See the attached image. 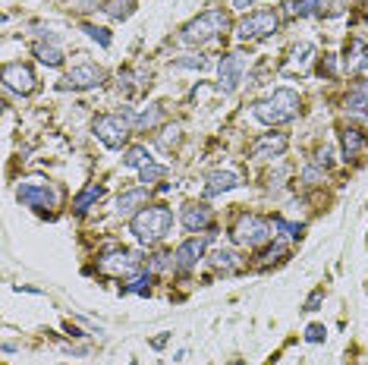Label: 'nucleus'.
Masks as SVG:
<instances>
[{
  "mask_svg": "<svg viewBox=\"0 0 368 365\" xmlns=\"http://www.w3.org/2000/svg\"><path fill=\"white\" fill-rule=\"evenodd\" d=\"M173 227V211L167 205H148L129 220V230L142 246H158Z\"/></svg>",
  "mask_w": 368,
  "mask_h": 365,
  "instance_id": "f257e3e1",
  "label": "nucleus"
},
{
  "mask_svg": "<svg viewBox=\"0 0 368 365\" xmlns=\"http://www.w3.org/2000/svg\"><path fill=\"white\" fill-rule=\"evenodd\" d=\"M255 120L264 123V126H280V123H289L296 114H299V95L293 88H277L271 91L264 101L255 104Z\"/></svg>",
  "mask_w": 368,
  "mask_h": 365,
  "instance_id": "f03ea898",
  "label": "nucleus"
},
{
  "mask_svg": "<svg viewBox=\"0 0 368 365\" xmlns=\"http://www.w3.org/2000/svg\"><path fill=\"white\" fill-rule=\"evenodd\" d=\"M230 29V16L227 10H205L202 16H196L192 22L183 25V35H179V41L183 44H208L214 41L221 32Z\"/></svg>",
  "mask_w": 368,
  "mask_h": 365,
  "instance_id": "7ed1b4c3",
  "label": "nucleus"
},
{
  "mask_svg": "<svg viewBox=\"0 0 368 365\" xmlns=\"http://www.w3.org/2000/svg\"><path fill=\"white\" fill-rule=\"evenodd\" d=\"M132 126H135V117L129 114V110H120V114H101L98 120H95L92 133L104 148H123Z\"/></svg>",
  "mask_w": 368,
  "mask_h": 365,
  "instance_id": "20e7f679",
  "label": "nucleus"
},
{
  "mask_svg": "<svg viewBox=\"0 0 368 365\" xmlns=\"http://www.w3.org/2000/svg\"><path fill=\"white\" fill-rule=\"evenodd\" d=\"M274 233V224L264 220L261 214H240V220L233 224V243L245 246V249H255V246H264Z\"/></svg>",
  "mask_w": 368,
  "mask_h": 365,
  "instance_id": "39448f33",
  "label": "nucleus"
},
{
  "mask_svg": "<svg viewBox=\"0 0 368 365\" xmlns=\"http://www.w3.org/2000/svg\"><path fill=\"white\" fill-rule=\"evenodd\" d=\"M16 199L22 201L25 208L38 211V214H48L50 208L57 205V192H54V186H50L48 180H38V177H29V180L19 182Z\"/></svg>",
  "mask_w": 368,
  "mask_h": 365,
  "instance_id": "423d86ee",
  "label": "nucleus"
},
{
  "mask_svg": "<svg viewBox=\"0 0 368 365\" xmlns=\"http://www.w3.org/2000/svg\"><path fill=\"white\" fill-rule=\"evenodd\" d=\"M274 32H277V13L274 10L249 13L245 19L236 22V38H240V41H261V38L274 35Z\"/></svg>",
  "mask_w": 368,
  "mask_h": 365,
  "instance_id": "0eeeda50",
  "label": "nucleus"
},
{
  "mask_svg": "<svg viewBox=\"0 0 368 365\" xmlns=\"http://www.w3.org/2000/svg\"><path fill=\"white\" fill-rule=\"evenodd\" d=\"M142 258L135 252L123 249V246H111L104 255H98V271L101 274H111V277H132L139 271Z\"/></svg>",
  "mask_w": 368,
  "mask_h": 365,
  "instance_id": "6e6552de",
  "label": "nucleus"
},
{
  "mask_svg": "<svg viewBox=\"0 0 368 365\" xmlns=\"http://www.w3.org/2000/svg\"><path fill=\"white\" fill-rule=\"evenodd\" d=\"M245 63H249V57H245L243 51H230V54L221 57V63H217V76H221V91L233 95V91L240 88V82H243V76H245Z\"/></svg>",
  "mask_w": 368,
  "mask_h": 365,
  "instance_id": "1a4fd4ad",
  "label": "nucleus"
},
{
  "mask_svg": "<svg viewBox=\"0 0 368 365\" xmlns=\"http://www.w3.org/2000/svg\"><path fill=\"white\" fill-rule=\"evenodd\" d=\"M104 82V69L95 67V63H79V67H73L67 76L60 79V88L63 91H86V88H95Z\"/></svg>",
  "mask_w": 368,
  "mask_h": 365,
  "instance_id": "9d476101",
  "label": "nucleus"
},
{
  "mask_svg": "<svg viewBox=\"0 0 368 365\" xmlns=\"http://www.w3.org/2000/svg\"><path fill=\"white\" fill-rule=\"evenodd\" d=\"M4 86L10 91H16V95H32V91L38 88V79H35V73H32V67H25V63H6Z\"/></svg>",
  "mask_w": 368,
  "mask_h": 365,
  "instance_id": "9b49d317",
  "label": "nucleus"
},
{
  "mask_svg": "<svg viewBox=\"0 0 368 365\" xmlns=\"http://www.w3.org/2000/svg\"><path fill=\"white\" fill-rule=\"evenodd\" d=\"M211 220H214V214H211V208L205 205V201H186L183 211H179V224H183L189 233L208 230Z\"/></svg>",
  "mask_w": 368,
  "mask_h": 365,
  "instance_id": "f8f14e48",
  "label": "nucleus"
},
{
  "mask_svg": "<svg viewBox=\"0 0 368 365\" xmlns=\"http://www.w3.org/2000/svg\"><path fill=\"white\" fill-rule=\"evenodd\" d=\"M205 255V239H198V237H192V239H186V243H179L177 246V252H173V268L177 271H192L198 265V258Z\"/></svg>",
  "mask_w": 368,
  "mask_h": 365,
  "instance_id": "ddd939ff",
  "label": "nucleus"
},
{
  "mask_svg": "<svg viewBox=\"0 0 368 365\" xmlns=\"http://www.w3.org/2000/svg\"><path fill=\"white\" fill-rule=\"evenodd\" d=\"M312 60H315V44H308V41L296 44V48L289 51V60H287V67H283V76H306L308 67H312Z\"/></svg>",
  "mask_w": 368,
  "mask_h": 365,
  "instance_id": "4468645a",
  "label": "nucleus"
},
{
  "mask_svg": "<svg viewBox=\"0 0 368 365\" xmlns=\"http://www.w3.org/2000/svg\"><path fill=\"white\" fill-rule=\"evenodd\" d=\"M287 145H289V139L283 133H264L252 145V158H280L287 152Z\"/></svg>",
  "mask_w": 368,
  "mask_h": 365,
  "instance_id": "2eb2a0df",
  "label": "nucleus"
},
{
  "mask_svg": "<svg viewBox=\"0 0 368 365\" xmlns=\"http://www.w3.org/2000/svg\"><path fill=\"white\" fill-rule=\"evenodd\" d=\"M145 201H148V186L126 189V192H120V199H117V214H120V218H129V220H132L135 214L145 208Z\"/></svg>",
  "mask_w": 368,
  "mask_h": 365,
  "instance_id": "dca6fc26",
  "label": "nucleus"
},
{
  "mask_svg": "<svg viewBox=\"0 0 368 365\" xmlns=\"http://www.w3.org/2000/svg\"><path fill=\"white\" fill-rule=\"evenodd\" d=\"M240 186V177L233 171H214L208 180H205V199H214V195H224L230 189Z\"/></svg>",
  "mask_w": 368,
  "mask_h": 365,
  "instance_id": "f3484780",
  "label": "nucleus"
},
{
  "mask_svg": "<svg viewBox=\"0 0 368 365\" xmlns=\"http://www.w3.org/2000/svg\"><path fill=\"white\" fill-rule=\"evenodd\" d=\"M346 110L350 114H365L368 117V79H359L346 95Z\"/></svg>",
  "mask_w": 368,
  "mask_h": 365,
  "instance_id": "a211bd4d",
  "label": "nucleus"
},
{
  "mask_svg": "<svg viewBox=\"0 0 368 365\" xmlns=\"http://www.w3.org/2000/svg\"><path fill=\"white\" fill-rule=\"evenodd\" d=\"M346 69H350V73L368 69V54H365V41H362V38H353L350 48H346Z\"/></svg>",
  "mask_w": 368,
  "mask_h": 365,
  "instance_id": "6ab92c4d",
  "label": "nucleus"
},
{
  "mask_svg": "<svg viewBox=\"0 0 368 365\" xmlns=\"http://www.w3.org/2000/svg\"><path fill=\"white\" fill-rule=\"evenodd\" d=\"M101 199H104V186L92 182V186H86V189H82V192L73 199V211H76V214H86L88 208H92L95 201H101Z\"/></svg>",
  "mask_w": 368,
  "mask_h": 365,
  "instance_id": "aec40b11",
  "label": "nucleus"
},
{
  "mask_svg": "<svg viewBox=\"0 0 368 365\" xmlns=\"http://www.w3.org/2000/svg\"><path fill=\"white\" fill-rule=\"evenodd\" d=\"M211 268L214 271H224V274H236L240 271V255H236L233 249H217V252H211Z\"/></svg>",
  "mask_w": 368,
  "mask_h": 365,
  "instance_id": "412c9836",
  "label": "nucleus"
},
{
  "mask_svg": "<svg viewBox=\"0 0 368 365\" xmlns=\"http://www.w3.org/2000/svg\"><path fill=\"white\" fill-rule=\"evenodd\" d=\"M365 133L362 129H343V158L346 161H353V158H359V152H362L365 148Z\"/></svg>",
  "mask_w": 368,
  "mask_h": 365,
  "instance_id": "4be33fe9",
  "label": "nucleus"
},
{
  "mask_svg": "<svg viewBox=\"0 0 368 365\" xmlns=\"http://www.w3.org/2000/svg\"><path fill=\"white\" fill-rule=\"evenodd\" d=\"M35 57H38V63H44V67H50V69L63 63V54L57 44H35Z\"/></svg>",
  "mask_w": 368,
  "mask_h": 365,
  "instance_id": "5701e85b",
  "label": "nucleus"
},
{
  "mask_svg": "<svg viewBox=\"0 0 368 365\" xmlns=\"http://www.w3.org/2000/svg\"><path fill=\"white\" fill-rule=\"evenodd\" d=\"M321 4H325V0H289V13H293V16H318L321 13Z\"/></svg>",
  "mask_w": 368,
  "mask_h": 365,
  "instance_id": "b1692460",
  "label": "nucleus"
},
{
  "mask_svg": "<svg viewBox=\"0 0 368 365\" xmlns=\"http://www.w3.org/2000/svg\"><path fill=\"white\" fill-rule=\"evenodd\" d=\"M164 177H167V167L164 164H154V161H148V164L139 171L142 186H154V182H161Z\"/></svg>",
  "mask_w": 368,
  "mask_h": 365,
  "instance_id": "393cba45",
  "label": "nucleus"
},
{
  "mask_svg": "<svg viewBox=\"0 0 368 365\" xmlns=\"http://www.w3.org/2000/svg\"><path fill=\"white\" fill-rule=\"evenodd\" d=\"M287 246H283V243H274V246H271V249H264L261 252V255H258V268H271V265H274V262H280V258H287Z\"/></svg>",
  "mask_w": 368,
  "mask_h": 365,
  "instance_id": "a878e982",
  "label": "nucleus"
},
{
  "mask_svg": "<svg viewBox=\"0 0 368 365\" xmlns=\"http://www.w3.org/2000/svg\"><path fill=\"white\" fill-rule=\"evenodd\" d=\"M148 161H151V154H148V148H142V145H135V148H129L126 154H123V167H145Z\"/></svg>",
  "mask_w": 368,
  "mask_h": 365,
  "instance_id": "bb28decb",
  "label": "nucleus"
},
{
  "mask_svg": "<svg viewBox=\"0 0 368 365\" xmlns=\"http://www.w3.org/2000/svg\"><path fill=\"white\" fill-rule=\"evenodd\" d=\"M173 67H177V69H208L211 60H208V54H189V57L173 60Z\"/></svg>",
  "mask_w": 368,
  "mask_h": 365,
  "instance_id": "cd10ccee",
  "label": "nucleus"
},
{
  "mask_svg": "<svg viewBox=\"0 0 368 365\" xmlns=\"http://www.w3.org/2000/svg\"><path fill=\"white\" fill-rule=\"evenodd\" d=\"M132 6H135V0H111V4H107V16L111 19H126L129 13H132Z\"/></svg>",
  "mask_w": 368,
  "mask_h": 365,
  "instance_id": "c85d7f7f",
  "label": "nucleus"
},
{
  "mask_svg": "<svg viewBox=\"0 0 368 365\" xmlns=\"http://www.w3.org/2000/svg\"><path fill=\"white\" fill-rule=\"evenodd\" d=\"M151 290V271L148 274H139V277H132L126 284V293H135V296H145V293Z\"/></svg>",
  "mask_w": 368,
  "mask_h": 365,
  "instance_id": "c756f323",
  "label": "nucleus"
},
{
  "mask_svg": "<svg viewBox=\"0 0 368 365\" xmlns=\"http://www.w3.org/2000/svg\"><path fill=\"white\" fill-rule=\"evenodd\" d=\"M158 120H161V104H151V110H142V114L135 117V126H139V129H151Z\"/></svg>",
  "mask_w": 368,
  "mask_h": 365,
  "instance_id": "7c9ffc66",
  "label": "nucleus"
},
{
  "mask_svg": "<svg viewBox=\"0 0 368 365\" xmlns=\"http://www.w3.org/2000/svg\"><path fill=\"white\" fill-rule=\"evenodd\" d=\"M274 230H280L287 239H299L302 237V224H289V220H283V218L274 220Z\"/></svg>",
  "mask_w": 368,
  "mask_h": 365,
  "instance_id": "2f4dec72",
  "label": "nucleus"
},
{
  "mask_svg": "<svg viewBox=\"0 0 368 365\" xmlns=\"http://www.w3.org/2000/svg\"><path fill=\"white\" fill-rule=\"evenodd\" d=\"M82 29H86V35L95 38L101 48H111V32H107V29H98V25H82Z\"/></svg>",
  "mask_w": 368,
  "mask_h": 365,
  "instance_id": "473e14b6",
  "label": "nucleus"
},
{
  "mask_svg": "<svg viewBox=\"0 0 368 365\" xmlns=\"http://www.w3.org/2000/svg\"><path fill=\"white\" fill-rule=\"evenodd\" d=\"M167 265H173V252H154L151 262H148V271H164Z\"/></svg>",
  "mask_w": 368,
  "mask_h": 365,
  "instance_id": "72a5a7b5",
  "label": "nucleus"
},
{
  "mask_svg": "<svg viewBox=\"0 0 368 365\" xmlns=\"http://www.w3.org/2000/svg\"><path fill=\"white\" fill-rule=\"evenodd\" d=\"M325 337H327L325 324H308V328H306V340H308V343H321Z\"/></svg>",
  "mask_w": 368,
  "mask_h": 365,
  "instance_id": "f704fd0d",
  "label": "nucleus"
},
{
  "mask_svg": "<svg viewBox=\"0 0 368 365\" xmlns=\"http://www.w3.org/2000/svg\"><path fill=\"white\" fill-rule=\"evenodd\" d=\"M321 299H325V290H315L312 296L306 299V305H302V312H318V305H321Z\"/></svg>",
  "mask_w": 368,
  "mask_h": 365,
  "instance_id": "c9c22d12",
  "label": "nucleus"
},
{
  "mask_svg": "<svg viewBox=\"0 0 368 365\" xmlns=\"http://www.w3.org/2000/svg\"><path fill=\"white\" fill-rule=\"evenodd\" d=\"M164 343H167V334H161V337H158V340H154V343H151V347H154V350H161V347H164Z\"/></svg>",
  "mask_w": 368,
  "mask_h": 365,
  "instance_id": "e433bc0d",
  "label": "nucleus"
},
{
  "mask_svg": "<svg viewBox=\"0 0 368 365\" xmlns=\"http://www.w3.org/2000/svg\"><path fill=\"white\" fill-rule=\"evenodd\" d=\"M236 10H245V6H252V0H233Z\"/></svg>",
  "mask_w": 368,
  "mask_h": 365,
  "instance_id": "4c0bfd02",
  "label": "nucleus"
},
{
  "mask_svg": "<svg viewBox=\"0 0 368 365\" xmlns=\"http://www.w3.org/2000/svg\"><path fill=\"white\" fill-rule=\"evenodd\" d=\"M230 365H245V362H243V359H233V362H230Z\"/></svg>",
  "mask_w": 368,
  "mask_h": 365,
  "instance_id": "58836bf2",
  "label": "nucleus"
},
{
  "mask_svg": "<svg viewBox=\"0 0 368 365\" xmlns=\"http://www.w3.org/2000/svg\"><path fill=\"white\" fill-rule=\"evenodd\" d=\"M365 22H368V6H365Z\"/></svg>",
  "mask_w": 368,
  "mask_h": 365,
  "instance_id": "ea45409f",
  "label": "nucleus"
},
{
  "mask_svg": "<svg viewBox=\"0 0 368 365\" xmlns=\"http://www.w3.org/2000/svg\"><path fill=\"white\" fill-rule=\"evenodd\" d=\"M132 365H135V362H132Z\"/></svg>",
  "mask_w": 368,
  "mask_h": 365,
  "instance_id": "a19ab883",
  "label": "nucleus"
}]
</instances>
